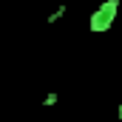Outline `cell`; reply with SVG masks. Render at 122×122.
<instances>
[{
    "label": "cell",
    "mask_w": 122,
    "mask_h": 122,
    "mask_svg": "<svg viewBox=\"0 0 122 122\" xmlns=\"http://www.w3.org/2000/svg\"><path fill=\"white\" fill-rule=\"evenodd\" d=\"M117 11H119V0H105L91 14V31H108L117 20Z\"/></svg>",
    "instance_id": "1"
},
{
    "label": "cell",
    "mask_w": 122,
    "mask_h": 122,
    "mask_svg": "<svg viewBox=\"0 0 122 122\" xmlns=\"http://www.w3.org/2000/svg\"><path fill=\"white\" fill-rule=\"evenodd\" d=\"M119 122H122V102H119Z\"/></svg>",
    "instance_id": "2"
}]
</instances>
